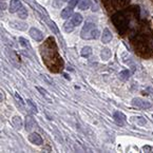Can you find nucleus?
Here are the masks:
<instances>
[{
  "label": "nucleus",
  "instance_id": "a878e982",
  "mask_svg": "<svg viewBox=\"0 0 153 153\" xmlns=\"http://www.w3.org/2000/svg\"><path fill=\"white\" fill-rule=\"evenodd\" d=\"M78 1H79V0H69V6H71V8H74V6L77 4Z\"/></svg>",
  "mask_w": 153,
  "mask_h": 153
},
{
  "label": "nucleus",
  "instance_id": "a211bd4d",
  "mask_svg": "<svg viewBox=\"0 0 153 153\" xmlns=\"http://www.w3.org/2000/svg\"><path fill=\"white\" fill-rule=\"evenodd\" d=\"M74 28H75V26L72 23V21H66V22L64 23V29L66 33L72 32L73 30H74Z\"/></svg>",
  "mask_w": 153,
  "mask_h": 153
},
{
  "label": "nucleus",
  "instance_id": "bb28decb",
  "mask_svg": "<svg viewBox=\"0 0 153 153\" xmlns=\"http://www.w3.org/2000/svg\"><path fill=\"white\" fill-rule=\"evenodd\" d=\"M62 1H64V2H66V1H68V0H62Z\"/></svg>",
  "mask_w": 153,
  "mask_h": 153
},
{
  "label": "nucleus",
  "instance_id": "f03ea898",
  "mask_svg": "<svg viewBox=\"0 0 153 153\" xmlns=\"http://www.w3.org/2000/svg\"><path fill=\"white\" fill-rule=\"evenodd\" d=\"M112 22L115 26L116 30L120 34H125L127 32L128 26H129L130 18H129V15L127 14V12H117L116 14H114L112 16Z\"/></svg>",
  "mask_w": 153,
  "mask_h": 153
},
{
  "label": "nucleus",
  "instance_id": "b1692460",
  "mask_svg": "<svg viewBox=\"0 0 153 153\" xmlns=\"http://www.w3.org/2000/svg\"><path fill=\"white\" fill-rule=\"evenodd\" d=\"M19 41H20V44L22 46H24V48H26V46H29V41L26 40V39H24L23 37H20L19 38Z\"/></svg>",
  "mask_w": 153,
  "mask_h": 153
},
{
  "label": "nucleus",
  "instance_id": "f8f14e48",
  "mask_svg": "<svg viewBox=\"0 0 153 153\" xmlns=\"http://www.w3.org/2000/svg\"><path fill=\"white\" fill-rule=\"evenodd\" d=\"M71 16H73V8L68 6V8L62 10V12H61V17L64 18V19H68Z\"/></svg>",
  "mask_w": 153,
  "mask_h": 153
},
{
  "label": "nucleus",
  "instance_id": "6e6552de",
  "mask_svg": "<svg viewBox=\"0 0 153 153\" xmlns=\"http://www.w3.org/2000/svg\"><path fill=\"white\" fill-rule=\"evenodd\" d=\"M29 141L32 144H35V145H42L44 141L41 138V136L38 134V133H32V134H30L29 135Z\"/></svg>",
  "mask_w": 153,
  "mask_h": 153
},
{
  "label": "nucleus",
  "instance_id": "1a4fd4ad",
  "mask_svg": "<svg viewBox=\"0 0 153 153\" xmlns=\"http://www.w3.org/2000/svg\"><path fill=\"white\" fill-rule=\"evenodd\" d=\"M21 8V2L19 0H12L10 3V12L11 13H16L18 12V10Z\"/></svg>",
  "mask_w": 153,
  "mask_h": 153
},
{
  "label": "nucleus",
  "instance_id": "0eeeda50",
  "mask_svg": "<svg viewBox=\"0 0 153 153\" xmlns=\"http://www.w3.org/2000/svg\"><path fill=\"white\" fill-rule=\"evenodd\" d=\"M30 35H31V37H32L33 39H35L36 41H41L44 39L42 33H41L38 29H36V28H32V29L30 30Z\"/></svg>",
  "mask_w": 153,
  "mask_h": 153
},
{
  "label": "nucleus",
  "instance_id": "4be33fe9",
  "mask_svg": "<svg viewBox=\"0 0 153 153\" xmlns=\"http://www.w3.org/2000/svg\"><path fill=\"white\" fill-rule=\"evenodd\" d=\"M15 98H16V100H17V104H19V107H20L21 109H22V111H23V109H24V104H23L22 99H21V97L18 95L17 93L15 94Z\"/></svg>",
  "mask_w": 153,
  "mask_h": 153
},
{
  "label": "nucleus",
  "instance_id": "2eb2a0df",
  "mask_svg": "<svg viewBox=\"0 0 153 153\" xmlns=\"http://www.w3.org/2000/svg\"><path fill=\"white\" fill-rule=\"evenodd\" d=\"M91 6V1L90 0H80V2L78 4V8L80 10H87Z\"/></svg>",
  "mask_w": 153,
  "mask_h": 153
},
{
  "label": "nucleus",
  "instance_id": "dca6fc26",
  "mask_svg": "<svg viewBox=\"0 0 153 153\" xmlns=\"http://www.w3.org/2000/svg\"><path fill=\"white\" fill-rule=\"evenodd\" d=\"M13 124L16 128H17L18 130H20L21 128H22V120L19 116H14L13 117Z\"/></svg>",
  "mask_w": 153,
  "mask_h": 153
},
{
  "label": "nucleus",
  "instance_id": "aec40b11",
  "mask_svg": "<svg viewBox=\"0 0 153 153\" xmlns=\"http://www.w3.org/2000/svg\"><path fill=\"white\" fill-rule=\"evenodd\" d=\"M18 17L21 18V19H26V18L28 17V12H26V10L24 9V8H22V6L18 10Z\"/></svg>",
  "mask_w": 153,
  "mask_h": 153
},
{
  "label": "nucleus",
  "instance_id": "6ab92c4d",
  "mask_svg": "<svg viewBox=\"0 0 153 153\" xmlns=\"http://www.w3.org/2000/svg\"><path fill=\"white\" fill-rule=\"evenodd\" d=\"M91 54H92V49L90 46H84V48H82V50H81V56L89 57Z\"/></svg>",
  "mask_w": 153,
  "mask_h": 153
},
{
  "label": "nucleus",
  "instance_id": "4468645a",
  "mask_svg": "<svg viewBox=\"0 0 153 153\" xmlns=\"http://www.w3.org/2000/svg\"><path fill=\"white\" fill-rule=\"evenodd\" d=\"M12 26L13 28H15V29H19V30H26V28H28V26H26V23L23 22H17V21H12L11 22Z\"/></svg>",
  "mask_w": 153,
  "mask_h": 153
},
{
  "label": "nucleus",
  "instance_id": "f257e3e1",
  "mask_svg": "<svg viewBox=\"0 0 153 153\" xmlns=\"http://www.w3.org/2000/svg\"><path fill=\"white\" fill-rule=\"evenodd\" d=\"M41 56H42V60L44 61L46 66L51 71L59 72L62 69L64 62L58 54L57 46L53 38H49L44 42V46H41Z\"/></svg>",
  "mask_w": 153,
  "mask_h": 153
},
{
  "label": "nucleus",
  "instance_id": "7ed1b4c3",
  "mask_svg": "<svg viewBox=\"0 0 153 153\" xmlns=\"http://www.w3.org/2000/svg\"><path fill=\"white\" fill-rule=\"evenodd\" d=\"M80 36L82 39H96L99 36V31L96 26L92 22H86L82 30H81Z\"/></svg>",
  "mask_w": 153,
  "mask_h": 153
},
{
  "label": "nucleus",
  "instance_id": "9b49d317",
  "mask_svg": "<svg viewBox=\"0 0 153 153\" xmlns=\"http://www.w3.org/2000/svg\"><path fill=\"white\" fill-rule=\"evenodd\" d=\"M36 126V123L31 116H28L26 118V131H32Z\"/></svg>",
  "mask_w": 153,
  "mask_h": 153
},
{
  "label": "nucleus",
  "instance_id": "423d86ee",
  "mask_svg": "<svg viewBox=\"0 0 153 153\" xmlns=\"http://www.w3.org/2000/svg\"><path fill=\"white\" fill-rule=\"evenodd\" d=\"M113 118H114V120L116 121V124L120 125V126L126 124V120H127L126 115H125L124 113L119 112V111H117V112H115L114 114H113Z\"/></svg>",
  "mask_w": 153,
  "mask_h": 153
},
{
  "label": "nucleus",
  "instance_id": "412c9836",
  "mask_svg": "<svg viewBox=\"0 0 153 153\" xmlns=\"http://www.w3.org/2000/svg\"><path fill=\"white\" fill-rule=\"evenodd\" d=\"M119 77H120V79H123V80H128V79L130 78V72H129L128 70H124V71H121V72L119 73Z\"/></svg>",
  "mask_w": 153,
  "mask_h": 153
},
{
  "label": "nucleus",
  "instance_id": "9d476101",
  "mask_svg": "<svg viewBox=\"0 0 153 153\" xmlns=\"http://www.w3.org/2000/svg\"><path fill=\"white\" fill-rule=\"evenodd\" d=\"M112 39V34L108 29H105L104 32H102V36H101V41L104 44H109Z\"/></svg>",
  "mask_w": 153,
  "mask_h": 153
},
{
  "label": "nucleus",
  "instance_id": "f3484780",
  "mask_svg": "<svg viewBox=\"0 0 153 153\" xmlns=\"http://www.w3.org/2000/svg\"><path fill=\"white\" fill-rule=\"evenodd\" d=\"M111 55H112V53H111V51H110L109 49H104L100 53V56L104 60H109L110 57H111Z\"/></svg>",
  "mask_w": 153,
  "mask_h": 153
},
{
  "label": "nucleus",
  "instance_id": "20e7f679",
  "mask_svg": "<svg viewBox=\"0 0 153 153\" xmlns=\"http://www.w3.org/2000/svg\"><path fill=\"white\" fill-rule=\"evenodd\" d=\"M132 105L134 107H137V108H141V109H149V108L152 107L150 101L146 100V99H143V98H133L132 99Z\"/></svg>",
  "mask_w": 153,
  "mask_h": 153
},
{
  "label": "nucleus",
  "instance_id": "cd10ccee",
  "mask_svg": "<svg viewBox=\"0 0 153 153\" xmlns=\"http://www.w3.org/2000/svg\"><path fill=\"white\" fill-rule=\"evenodd\" d=\"M1 98H2V96H0V99H1Z\"/></svg>",
  "mask_w": 153,
  "mask_h": 153
},
{
  "label": "nucleus",
  "instance_id": "393cba45",
  "mask_svg": "<svg viewBox=\"0 0 153 153\" xmlns=\"http://www.w3.org/2000/svg\"><path fill=\"white\" fill-rule=\"evenodd\" d=\"M26 102H28V104L30 105V107L32 108V111H33V112H34V113L37 112V108H36V106H35V105L32 102V100H30V99H28V100H26Z\"/></svg>",
  "mask_w": 153,
  "mask_h": 153
},
{
  "label": "nucleus",
  "instance_id": "ddd939ff",
  "mask_svg": "<svg viewBox=\"0 0 153 153\" xmlns=\"http://www.w3.org/2000/svg\"><path fill=\"white\" fill-rule=\"evenodd\" d=\"M72 23L74 24V26H79L81 22H82V16H81L80 14H78V13H76V14H73V17H72Z\"/></svg>",
  "mask_w": 153,
  "mask_h": 153
},
{
  "label": "nucleus",
  "instance_id": "39448f33",
  "mask_svg": "<svg viewBox=\"0 0 153 153\" xmlns=\"http://www.w3.org/2000/svg\"><path fill=\"white\" fill-rule=\"evenodd\" d=\"M110 3V6L113 9H119V8H124L129 3L130 0H108Z\"/></svg>",
  "mask_w": 153,
  "mask_h": 153
},
{
  "label": "nucleus",
  "instance_id": "5701e85b",
  "mask_svg": "<svg viewBox=\"0 0 153 153\" xmlns=\"http://www.w3.org/2000/svg\"><path fill=\"white\" fill-rule=\"evenodd\" d=\"M135 118H136L135 121L138 125H141V126H144V125H146V123H147V120H146L144 117H141V116H139V117H135Z\"/></svg>",
  "mask_w": 153,
  "mask_h": 153
}]
</instances>
